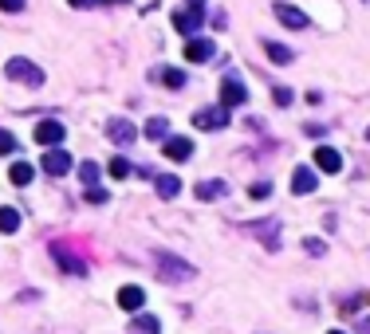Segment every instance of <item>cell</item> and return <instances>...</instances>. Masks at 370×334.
Listing matches in <instances>:
<instances>
[{"label":"cell","instance_id":"18","mask_svg":"<svg viewBox=\"0 0 370 334\" xmlns=\"http://www.w3.org/2000/svg\"><path fill=\"white\" fill-rule=\"evenodd\" d=\"M150 79L165 83L170 91H182V86H185V71H182V67H165V71H150Z\"/></svg>","mask_w":370,"mask_h":334},{"label":"cell","instance_id":"24","mask_svg":"<svg viewBox=\"0 0 370 334\" xmlns=\"http://www.w3.org/2000/svg\"><path fill=\"white\" fill-rule=\"evenodd\" d=\"M16 228H20V213H16V208H0V232L8 236Z\"/></svg>","mask_w":370,"mask_h":334},{"label":"cell","instance_id":"13","mask_svg":"<svg viewBox=\"0 0 370 334\" xmlns=\"http://www.w3.org/2000/svg\"><path fill=\"white\" fill-rule=\"evenodd\" d=\"M311 162H316V169H319V173H339V169H343V153L331 150V146H319Z\"/></svg>","mask_w":370,"mask_h":334},{"label":"cell","instance_id":"36","mask_svg":"<svg viewBox=\"0 0 370 334\" xmlns=\"http://www.w3.org/2000/svg\"><path fill=\"white\" fill-rule=\"evenodd\" d=\"M201 4H205V0H193V4H189V8H201Z\"/></svg>","mask_w":370,"mask_h":334},{"label":"cell","instance_id":"20","mask_svg":"<svg viewBox=\"0 0 370 334\" xmlns=\"http://www.w3.org/2000/svg\"><path fill=\"white\" fill-rule=\"evenodd\" d=\"M32 177H36V169L28 162H12V169H8V181L12 185H20V189H24V185H32Z\"/></svg>","mask_w":370,"mask_h":334},{"label":"cell","instance_id":"11","mask_svg":"<svg viewBox=\"0 0 370 334\" xmlns=\"http://www.w3.org/2000/svg\"><path fill=\"white\" fill-rule=\"evenodd\" d=\"M213 40H205V36H193V40H185V59L189 63H205V59H213Z\"/></svg>","mask_w":370,"mask_h":334},{"label":"cell","instance_id":"1","mask_svg":"<svg viewBox=\"0 0 370 334\" xmlns=\"http://www.w3.org/2000/svg\"><path fill=\"white\" fill-rule=\"evenodd\" d=\"M154 275L174 287V283L193 280L197 271H193V264H185V256H174V252H154Z\"/></svg>","mask_w":370,"mask_h":334},{"label":"cell","instance_id":"23","mask_svg":"<svg viewBox=\"0 0 370 334\" xmlns=\"http://www.w3.org/2000/svg\"><path fill=\"white\" fill-rule=\"evenodd\" d=\"M264 52H268L272 63H292V47H283V43H276V40H264Z\"/></svg>","mask_w":370,"mask_h":334},{"label":"cell","instance_id":"2","mask_svg":"<svg viewBox=\"0 0 370 334\" xmlns=\"http://www.w3.org/2000/svg\"><path fill=\"white\" fill-rule=\"evenodd\" d=\"M4 75L12 79V83H24V86H44V71L32 63V59H24V55H16V59H8V67H4Z\"/></svg>","mask_w":370,"mask_h":334},{"label":"cell","instance_id":"29","mask_svg":"<svg viewBox=\"0 0 370 334\" xmlns=\"http://www.w3.org/2000/svg\"><path fill=\"white\" fill-rule=\"evenodd\" d=\"M272 98H276V107H292V103H295V98H292V86H276Z\"/></svg>","mask_w":370,"mask_h":334},{"label":"cell","instance_id":"31","mask_svg":"<svg viewBox=\"0 0 370 334\" xmlns=\"http://www.w3.org/2000/svg\"><path fill=\"white\" fill-rule=\"evenodd\" d=\"M16 150V138H12L8 130H0V153H12Z\"/></svg>","mask_w":370,"mask_h":334},{"label":"cell","instance_id":"34","mask_svg":"<svg viewBox=\"0 0 370 334\" xmlns=\"http://www.w3.org/2000/svg\"><path fill=\"white\" fill-rule=\"evenodd\" d=\"M67 4H75V8H91V4H103V0H67Z\"/></svg>","mask_w":370,"mask_h":334},{"label":"cell","instance_id":"28","mask_svg":"<svg viewBox=\"0 0 370 334\" xmlns=\"http://www.w3.org/2000/svg\"><path fill=\"white\" fill-rule=\"evenodd\" d=\"M249 197H252V201H268V197H272V185H268V181H256V185L249 189Z\"/></svg>","mask_w":370,"mask_h":334},{"label":"cell","instance_id":"33","mask_svg":"<svg viewBox=\"0 0 370 334\" xmlns=\"http://www.w3.org/2000/svg\"><path fill=\"white\" fill-rule=\"evenodd\" d=\"M0 8H4V12H20L24 0H0Z\"/></svg>","mask_w":370,"mask_h":334},{"label":"cell","instance_id":"27","mask_svg":"<svg viewBox=\"0 0 370 334\" xmlns=\"http://www.w3.org/2000/svg\"><path fill=\"white\" fill-rule=\"evenodd\" d=\"M79 177H83V185L91 189V185L98 181V165L95 162H83V165H79Z\"/></svg>","mask_w":370,"mask_h":334},{"label":"cell","instance_id":"16","mask_svg":"<svg viewBox=\"0 0 370 334\" xmlns=\"http://www.w3.org/2000/svg\"><path fill=\"white\" fill-rule=\"evenodd\" d=\"M193 193H197V201H221V197L229 193V185L225 181H197Z\"/></svg>","mask_w":370,"mask_h":334},{"label":"cell","instance_id":"3","mask_svg":"<svg viewBox=\"0 0 370 334\" xmlns=\"http://www.w3.org/2000/svg\"><path fill=\"white\" fill-rule=\"evenodd\" d=\"M193 126L197 130H205V134H217V130L229 126V107H205V110H197L193 114Z\"/></svg>","mask_w":370,"mask_h":334},{"label":"cell","instance_id":"14","mask_svg":"<svg viewBox=\"0 0 370 334\" xmlns=\"http://www.w3.org/2000/svg\"><path fill=\"white\" fill-rule=\"evenodd\" d=\"M165 158L170 162H185V158H193V142L185 138V134H177V138H165Z\"/></svg>","mask_w":370,"mask_h":334},{"label":"cell","instance_id":"17","mask_svg":"<svg viewBox=\"0 0 370 334\" xmlns=\"http://www.w3.org/2000/svg\"><path fill=\"white\" fill-rule=\"evenodd\" d=\"M154 189H158V197L174 201V197L182 193V181H177L174 173H158V177H154Z\"/></svg>","mask_w":370,"mask_h":334},{"label":"cell","instance_id":"9","mask_svg":"<svg viewBox=\"0 0 370 334\" xmlns=\"http://www.w3.org/2000/svg\"><path fill=\"white\" fill-rule=\"evenodd\" d=\"M272 12H276V20H280L283 28H292V32H299V28H307V24H311V20H307V12L295 8V4H276Z\"/></svg>","mask_w":370,"mask_h":334},{"label":"cell","instance_id":"25","mask_svg":"<svg viewBox=\"0 0 370 334\" xmlns=\"http://www.w3.org/2000/svg\"><path fill=\"white\" fill-rule=\"evenodd\" d=\"M107 169H110V177H119V181H126V177L134 173V165L126 162V158H114V162H110Z\"/></svg>","mask_w":370,"mask_h":334},{"label":"cell","instance_id":"22","mask_svg":"<svg viewBox=\"0 0 370 334\" xmlns=\"http://www.w3.org/2000/svg\"><path fill=\"white\" fill-rule=\"evenodd\" d=\"M131 331H134V334H162V323H158L154 314H134Z\"/></svg>","mask_w":370,"mask_h":334},{"label":"cell","instance_id":"32","mask_svg":"<svg viewBox=\"0 0 370 334\" xmlns=\"http://www.w3.org/2000/svg\"><path fill=\"white\" fill-rule=\"evenodd\" d=\"M304 134H307V138H323V134H327V126H311V122H307V126H304Z\"/></svg>","mask_w":370,"mask_h":334},{"label":"cell","instance_id":"37","mask_svg":"<svg viewBox=\"0 0 370 334\" xmlns=\"http://www.w3.org/2000/svg\"><path fill=\"white\" fill-rule=\"evenodd\" d=\"M331 334H347V331H331Z\"/></svg>","mask_w":370,"mask_h":334},{"label":"cell","instance_id":"26","mask_svg":"<svg viewBox=\"0 0 370 334\" xmlns=\"http://www.w3.org/2000/svg\"><path fill=\"white\" fill-rule=\"evenodd\" d=\"M304 252H307V256H323V252H327V240H319V236H304Z\"/></svg>","mask_w":370,"mask_h":334},{"label":"cell","instance_id":"4","mask_svg":"<svg viewBox=\"0 0 370 334\" xmlns=\"http://www.w3.org/2000/svg\"><path fill=\"white\" fill-rule=\"evenodd\" d=\"M249 236H256L268 252H280V220H272V216L252 220V225H249Z\"/></svg>","mask_w":370,"mask_h":334},{"label":"cell","instance_id":"8","mask_svg":"<svg viewBox=\"0 0 370 334\" xmlns=\"http://www.w3.org/2000/svg\"><path fill=\"white\" fill-rule=\"evenodd\" d=\"M201 20H205V8H177V12H174V28H177L182 36H197Z\"/></svg>","mask_w":370,"mask_h":334},{"label":"cell","instance_id":"7","mask_svg":"<svg viewBox=\"0 0 370 334\" xmlns=\"http://www.w3.org/2000/svg\"><path fill=\"white\" fill-rule=\"evenodd\" d=\"M319 189V173L311 169V165H295V173H292V193L295 197H311Z\"/></svg>","mask_w":370,"mask_h":334},{"label":"cell","instance_id":"30","mask_svg":"<svg viewBox=\"0 0 370 334\" xmlns=\"http://www.w3.org/2000/svg\"><path fill=\"white\" fill-rule=\"evenodd\" d=\"M91 201V205H107V189H98V185H91L87 193H83Z\"/></svg>","mask_w":370,"mask_h":334},{"label":"cell","instance_id":"21","mask_svg":"<svg viewBox=\"0 0 370 334\" xmlns=\"http://www.w3.org/2000/svg\"><path fill=\"white\" fill-rule=\"evenodd\" d=\"M55 264H59V268H67L71 275H83V271H87V264H83V259H75L71 252H64V248H55Z\"/></svg>","mask_w":370,"mask_h":334},{"label":"cell","instance_id":"10","mask_svg":"<svg viewBox=\"0 0 370 334\" xmlns=\"http://www.w3.org/2000/svg\"><path fill=\"white\" fill-rule=\"evenodd\" d=\"M240 103H249V91L240 86L237 75H225V83H221V107H240Z\"/></svg>","mask_w":370,"mask_h":334},{"label":"cell","instance_id":"15","mask_svg":"<svg viewBox=\"0 0 370 334\" xmlns=\"http://www.w3.org/2000/svg\"><path fill=\"white\" fill-rule=\"evenodd\" d=\"M142 303H146V291L134 287V283H126V287L119 291V307H122V311H142Z\"/></svg>","mask_w":370,"mask_h":334},{"label":"cell","instance_id":"38","mask_svg":"<svg viewBox=\"0 0 370 334\" xmlns=\"http://www.w3.org/2000/svg\"><path fill=\"white\" fill-rule=\"evenodd\" d=\"M367 138H370V126H367Z\"/></svg>","mask_w":370,"mask_h":334},{"label":"cell","instance_id":"35","mask_svg":"<svg viewBox=\"0 0 370 334\" xmlns=\"http://www.w3.org/2000/svg\"><path fill=\"white\" fill-rule=\"evenodd\" d=\"M359 334H370V314H362V319H359Z\"/></svg>","mask_w":370,"mask_h":334},{"label":"cell","instance_id":"19","mask_svg":"<svg viewBox=\"0 0 370 334\" xmlns=\"http://www.w3.org/2000/svg\"><path fill=\"white\" fill-rule=\"evenodd\" d=\"M142 134H146L150 142H162V146H165V138H170V122L158 114V119H150L146 126H142Z\"/></svg>","mask_w":370,"mask_h":334},{"label":"cell","instance_id":"5","mask_svg":"<svg viewBox=\"0 0 370 334\" xmlns=\"http://www.w3.org/2000/svg\"><path fill=\"white\" fill-rule=\"evenodd\" d=\"M64 134H67V130H64V122H59V119H44L40 126L32 130V138L40 142V146H47V150L64 146Z\"/></svg>","mask_w":370,"mask_h":334},{"label":"cell","instance_id":"12","mask_svg":"<svg viewBox=\"0 0 370 334\" xmlns=\"http://www.w3.org/2000/svg\"><path fill=\"white\" fill-rule=\"evenodd\" d=\"M107 138L114 142V146H131V142L138 138V130H134L126 119H110L107 122Z\"/></svg>","mask_w":370,"mask_h":334},{"label":"cell","instance_id":"6","mask_svg":"<svg viewBox=\"0 0 370 334\" xmlns=\"http://www.w3.org/2000/svg\"><path fill=\"white\" fill-rule=\"evenodd\" d=\"M40 162H44V173H47V177H67V173L75 169V165H71V153L59 150V146H55V150H47Z\"/></svg>","mask_w":370,"mask_h":334}]
</instances>
